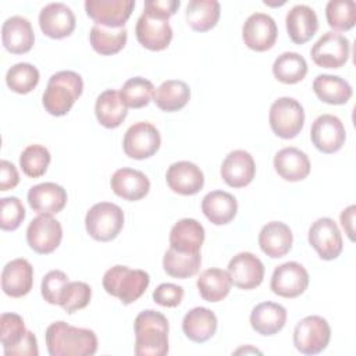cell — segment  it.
I'll use <instances>...</instances> for the list:
<instances>
[{
	"mask_svg": "<svg viewBox=\"0 0 356 356\" xmlns=\"http://www.w3.org/2000/svg\"><path fill=\"white\" fill-rule=\"evenodd\" d=\"M165 181L172 192L189 196L196 195L203 188L204 175L195 163L182 160L168 167Z\"/></svg>",
	"mask_w": 356,
	"mask_h": 356,
	"instance_id": "20",
	"label": "cell"
},
{
	"mask_svg": "<svg viewBox=\"0 0 356 356\" xmlns=\"http://www.w3.org/2000/svg\"><path fill=\"white\" fill-rule=\"evenodd\" d=\"M161 138L157 128L150 122H135L131 125L122 140V149L125 154L135 160L149 159L159 150Z\"/></svg>",
	"mask_w": 356,
	"mask_h": 356,
	"instance_id": "9",
	"label": "cell"
},
{
	"mask_svg": "<svg viewBox=\"0 0 356 356\" xmlns=\"http://www.w3.org/2000/svg\"><path fill=\"white\" fill-rule=\"evenodd\" d=\"M220 172L221 178L228 186L243 188L253 181L256 164L249 152L238 149L227 154L221 164Z\"/></svg>",
	"mask_w": 356,
	"mask_h": 356,
	"instance_id": "19",
	"label": "cell"
},
{
	"mask_svg": "<svg viewBox=\"0 0 356 356\" xmlns=\"http://www.w3.org/2000/svg\"><path fill=\"white\" fill-rule=\"evenodd\" d=\"M82 76L74 71H58L53 74L47 82L42 103L44 110L56 117L65 115L75 100L82 95Z\"/></svg>",
	"mask_w": 356,
	"mask_h": 356,
	"instance_id": "3",
	"label": "cell"
},
{
	"mask_svg": "<svg viewBox=\"0 0 356 356\" xmlns=\"http://www.w3.org/2000/svg\"><path fill=\"white\" fill-rule=\"evenodd\" d=\"M204 242V228L195 218L177 221L170 231V248L184 253H197Z\"/></svg>",
	"mask_w": 356,
	"mask_h": 356,
	"instance_id": "28",
	"label": "cell"
},
{
	"mask_svg": "<svg viewBox=\"0 0 356 356\" xmlns=\"http://www.w3.org/2000/svg\"><path fill=\"white\" fill-rule=\"evenodd\" d=\"M202 264L200 252L184 253L168 248L163 257L164 271L174 278H189L195 275Z\"/></svg>",
	"mask_w": 356,
	"mask_h": 356,
	"instance_id": "38",
	"label": "cell"
},
{
	"mask_svg": "<svg viewBox=\"0 0 356 356\" xmlns=\"http://www.w3.org/2000/svg\"><path fill=\"white\" fill-rule=\"evenodd\" d=\"M179 4H181L179 0H146L143 11L152 15L168 19L177 13V10L179 8Z\"/></svg>",
	"mask_w": 356,
	"mask_h": 356,
	"instance_id": "49",
	"label": "cell"
},
{
	"mask_svg": "<svg viewBox=\"0 0 356 356\" xmlns=\"http://www.w3.org/2000/svg\"><path fill=\"white\" fill-rule=\"evenodd\" d=\"M63 239V227L51 216L35 217L26 228V241L32 250L39 254L54 252Z\"/></svg>",
	"mask_w": 356,
	"mask_h": 356,
	"instance_id": "12",
	"label": "cell"
},
{
	"mask_svg": "<svg viewBox=\"0 0 356 356\" xmlns=\"http://www.w3.org/2000/svg\"><path fill=\"white\" fill-rule=\"evenodd\" d=\"M310 138L317 150L331 154L343 146L346 132L342 121L337 115L321 114L312 125Z\"/></svg>",
	"mask_w": 356,
	"mask_h": 356,
	"instance_id": "15",
	"label": "cell"
},
{
	"mask_svg": "<svg viewBox=\"0 0 356 356\" xmlns=\"http://www.w3.org/2000/svg\"><path fill=\"white\" fill-rule=\"evenodd\" d=\"M25 218L22 202L15 197L0 199V227L3 231H15Z\"/></svg>",
	"mask_w": 356,
	"mask_h": 356,
	"instance_id": "46",
	"label": "cell"
},
{
	"mask_svg": "<svg viewBox=\"0 0 356 356\" xmlns=\"http://www.w3.org/2000/svg\"><path fill=\"white\" fill-rule=\"evenodd\" d=\"M19 175L15 165L7 160L0 163V191H8L18 185Z\"/></svg>",
	"mask_w": 356,
	"mask_h": 356,
	"instance_id": "51",
	"label": "cell"
},
{
	"mask_svg": "<svg viewBox=\"0 0 356 356\" xmlns=\"http://www.w3.org/2000/svg\"><path fill=\"white\" fill-rule=\"evenodd\" d=\"M103 288L122 305H131L138 300L149 286L150 277L143 270H132L127 266H114L103 275Z\"/></svg>",
	"mask_w": 356,
	"mask_h": 356,
	"instance_id": "4",
	"label": "cell"
},
{
	"mask_svg": "<svg viewBox=\"0 0 356 356\" xmlns=\"http://www.w3.org/2000/svg\"><path fill=\"white\" fill-rule=\"evenodd\" d=\"M286 323V310L282 305L263 302L253 307L250 313L252 328L264 337H271L281 331Z\"/></svg>",
	"mask_w": 356,
	"mask_h": 356,
	"instance_id": "29",
	"label": "cell"
},
{
	"mask_svg": "<svg viewBox=\"0 0 356 356\" xmlns=\"http://www.w3.org/2000/svg\"><path fill=\"white\" fill-rule=\"evenodd\" d=\"M309 286V273L298 261H286L274 268L271 291L282 298L292 299L302 295Z\"/></svg>",
	"mask_w": 356,
	"mask_h": 356,
	"instance_id": "11",
	"label": "cell"
},
{
	"mask_svg": "<svg viewBox=\"0 0 356 356\" xmlns=\"http://www.w3.org/2000/svg\"><path fill=\"white\" fill-rule=\"evenodd\" d=\"M46 346L50 356H92L97 350V338L92 330L56 321L46 330Z\"/></svg>",
	"mask_w": 356,
	"mask_h": 356,
	"instance_id": "1",
	"label": "cell"
},
{
	"mask_svg": "<svg viewBox=\"0 0 356 356\" xmlns=\"http://www.w3.org/2000/svg\"><path fill=\"white\" fill-rule=\"evenodd\" d=\"M196 285L200 296L204 300L214 303L222 300L229 293L232 281L228 271L221 268H207L199 275Z\"/></svg>",
	"mask_w": 356,
	"mask_h": 356,
	"instance_id": "35",
	"label": "cell"
},
{
	"mask_svg": "<svg viewBox=\"0 0 356 356\" xmlns=\"http://www.w3.org/2000/svg\"><path fill=\"white\" fill-rule=\"evenodd\" d=\"M154 93L153 83L142 76L129 78L121 88V99L127 107L142 108L149 104Z\"/></svg>",
	"mask_w": 356,
	"mask_h": 356,
	"instance_id": "42",
	"label": "cell"
},
{
	"mask_svg": "<svg viewBox=\"0 0 356 356\" xmlns=\"http://www.w3.org/2000/svg\"><path fill=\"white\" fill-rule=\"evenodd\" d=\"M70 282L67 274L61 270L49 271L42 280V296L50 305H58L61 300L63 291Z\"/></svg>",
	"mask_w": 356,
	"mask_h": 356,
	"instance_id": "47",
	"label": "cell"
},
{
	"mask_svg": "<svg viewBox=\"0 0 356 356\" xmlns=\"http://www.w3.org/2000/svg\"><path fill=\"white\" fill-rule=\"evenodd\" d=\"M113 192L129 202H136L145 197L150 189L149 178L139 170L118 168L110 181Z\"/></svg>",
	"mask_w": 356,
	"mask_h": 356,
	"instance_id": "25",
	"label": "cell"
},
{
	"mask_svg": "<svg viewBox=\"0 0 356 356\" xmlns=\"http://www.w3.org/2000/svg\"><path fill=\"white\" fill-rule=\"evenodd\" d=\"M33 267L22 257L8 261L1 271V289L11 298H22L32 289Z\"/></svg>",
	"mask_w": 356,
	"mask_h": 356,
	"instance_id": "22",
	"label": "cell"
},
{
	"mask_svg": "<svg viewBox=\"0 0 356 356\" xmlns=\"http://www.w3.org/2000/svg\"><path fill=\"white\" fill-rule=\"evenodd\" d=\"M39 71L29 63H17L6 74L7 86L19 95L29 93L39 82Z\"/></svg>",
	"mask_w": 356,
	"mask_h": 356,
	"instance_id": "41",
	"label": "cell"
},
{
	"mask_svg": "<svg viewBox=\"0 0 356 356\" xmlns=\"http://www.w3.org/2000/svg\"><path fill=\"white\" fill-rule=\"evenodd\" d=\"M28 203L40 216H54L67 204V192L58 184L42 182L29 189Z\"/></svg>",
	"mask_w": 356,
	"mask_h": 356,
	"instance_id": "21",
	"label": "cell"
},
{
	"mask_svg": "<svg viewBox=\"0 0 356 356\" xmlns=\"http://www.w3.org/2000/svg\"><path fill=\"white\" fill-rule=\"evenodd\" d=\"M88 234L99 242H110L118 236L124 227V211L110 202L93 204L85 216Z\"/></svg>",
	"mask_w": 356,
	"mask_h": 356,
	"instance_id": "5",
	"label": "cell"
},
{
	"mask_svg": "<svg viewBox=\"0 0 356 356\" xmlns=\"http://www.w3.org/2000/svg\"><path fill=\"white\" fill-rule=\"evenodd\" d=\"M135 353L164 356L168 353V321L160 312L147 309L135 318Z\"/></svg>",
	"mask_w": 356,
	"mask_h": 356,
	"instance_id": "2",
	"label": "cell"
},
{
	"mask_svg": "<svg viewBox=\"0 0 356 356\" xmlns=\"http://www.w3.org/2000/svg\"><path fill=\"white\" fill-rule=\"evenodd\" d=\"M202 211L214 225H225L236 216L238 202L225 191H211L202 200Z\"/></svg>",
	"mask_w": 356,
	"mask_h": 356,
	"instance_id": "31",
	"label": "cell"
},
{
	"mask_svg": "<svg viewBox=\"0 0 356 356\" xmlns=\"http://www.w3.org/2000/svg\"><path fill=\"white\" fill-rule=\"evenodd\" d=\"M185 18L193 31H210L218 22L220 3L217 0H191L185 10Z\"/></svg>",
	"mask_w": 356,
	"mask_h": 356,
	"instance_id": "36",
	"label": "cell"
},
{
	"mask_svg": "<svg viewBox=\"0 0 356 356\" xmlns=\"http://www.w3.org/2000/svg\"><path fill=\"white\" fill-rule=\"evenodd\" d=\"M50 152L42 145L26 146L19 156V165L25 175L31 178L42 177L50 164Z\"/></svg>",
	"mask_w": 356,
	"mask_h": 356,
	"instance_id": "43",
	"label": "cell"
},
{
	"mask_svg": "<svg viewBox=\"0 0 356 356\" xmlns=\"http://www.w3.org/2000/svg\"><path fill=\"white\" fill-rule=\"evenodd\" d=\"M182 299L184 288L177 284L164 282L153 291V300L163 307H177Z\"/></svg>",
	"mask_w": 356,
	"mask_h": 356,
	"instance_id": "48",
	"label": "cell"
},
{
	"mask_svg": "<svg viewBox=\"0 0 356 356\" xmlns=\"http://www.w3.org/2000/svg\"><path fill=\"white\" fill-rule=\"evenodd\" d=\"M75 15L64 3H49L39 13V26L51 39L70 36L75 29Z\"/></svg>",
	"mask_w": 356,
	"mask_h": 356,
	"instance_id": "17",
	"label": "cell"
},
{
	"mask_svg": "<svg viewBox=\"0 0 356 356\" xmlns=\"http://www.w3.org/2000/svg\"><path fill=\"white\" fill-rule=\"evenodd\" d=\"M285 25L289 39L296 44H303L317 32L318 18L312 7L296 4L286 13Z\"/></svg>",
	"mask_w": 356,
	"mask_h": 356,
	"instance_id": "24",
	"label": "cell"
},
{
	"mask_svg": "<svg viewBox=\"0 0 356 356\" xmlns=\"http://www.w3.org/2000/svg\"><path fill=\"white\" fill-rule=\"evenodd\" d=\"M128 39L125 28H107L95 24L89 33L93 50L102 56H111L124 49Z\"/></svg>",
	"mask_w": 356,
	"mask_h": 356,
	"instance_id": "37",
	"label": "cell"
},
{
	"mask_svg": "<svg viewBox=\"0 0 356 356\" xmlns=\"http://www.w3.org/2000/svg\"><path fill=\"white\" fill-rule=\"evenodd\" d=\"M182 331L191 341L203 343L216 334L217 317L207 307H193L184 316Z\"/></svg>",
	"mask_w": 356,
	"mask_h": 356,
	"instance_id": "30",
	"label": "cell"
},
{
	"mask_svg": "<svg viewBox=\"0 0 356 356\" xmlns=\"http://www.w3.org/2000/svg\"><path fill=\"white\" fill-rule=\"evenodd\" d=\"M274 168L282 179L298 182L310 174V160L305 152L289 146L275 153Z\"/></svg>",
	"mask_w": 356,
	"mask_h": 356,
	"instance_id": "27",
	"label": "cell"
},
{
	"mask_svg": "<svg viewBox=\"0 0 356 356\" xmlns=\"http://www.w3.org/2000/svg\"><path fill=\"white\" fill-rule=\"evenodd\" d=\"M331 339V328L321 316H307L302 318L293 330V345L303 355H317L323 352Z\"/></svg>",
	"mask_w": 356,
	"mask_h": 356,
	"instance_id": "7",
	"label": "cell"
},
{
	"mask_svg": "<svg viewBox=\"0 0 356 356\" xmlns=\"http://www.w3.org/2000/svg\"><path fill=\"white\" fill-rule=\"evenodd\" d=\"M24 320L17 313H3L0 317V341L4 352L17 346L25 337Z\"/></svg>",
	"mask_w": 356,
	"mask_h": 356,
	"instance_id": "45",
	"label": "cell"
},
{
	"mask_svg": "<svg viewBox=\"0 0 356 356\" xmlns=\"http://www.w3.org/2000/svg\"><path fill=\"white\" fill-rule=\"evenodd\" d=\"M349 54V39L334 31L325 32L310 50L314 64L323 68H341L348 61Z\"/></svg>",
	"mask_w": 356,
	"mask_h": 356,
	"instance_id": "8",
	"label": "cell"
},
{
	"mask_svg": "<svg viewBox=\"0 0 356 356\" xmlns=\"http://www.w3.org/2000/svg\"><path fill=\"white\" fill-rule=\"evenodd\" d=\"M293 242L291 228L281 221H270L259 232V246L271 259L285 256Z\"/></svg>",
	"mask_w": 356,
	"mask_h": 356,
	"instance_id": "26",
	"label": "cell"
},
{
	"mask_svg": "<svg viewBox=\"0 0 356 356\" xmlns=\"http://www.w3.org/2000/svg\"><path fill=\"white\" fill-rule=\"evenodd\" d=\"M325 18L334 31H349L356 24V3L353 0H330Z\"/></svg>",
	"mask_w": 356,
	"mask_h": 356,
	"instance_id": "40",
	"label": "cell"
},
{
	"mask_svg": "<svg viewBox=\"0 0 356 356\" xmlns=\"http://www.w3.org/2000/svg\"><path fill=\"white\" fill-rule=\"evenodd\" d=\"M268 121L273 132L282 139L295 138L303 128L305 111L293 97H278L270 107Z\"/></svg>",
	"mask_w": 356,
	"mask_h": 356,
	"instance_id": "6",
	"label": "cell"
},
{
	"mask_svg": "<svg viewBox=\"0 0 356 356\" xmlns=\"http://www.w3.org/2000/svg\"><path fill=\"white\" fill-rule=\"evenodd\" d=\"M1 40L6 50L13 54L28 53L35 43V33L28 18L13 15L3 22Z\"/></svg>",
	"mask_w": 356,
	"mask_h": 356,
	"instance_id": "23",
	"label": "cell"
},
{
	"mask_svg": "<svg viewBox=\"0 0 356 356\" xmlns=\"http://www.w3.org/2000/svg\"><path fill=\"white\" fill-rule=\"evenodd\" d=\"M307 239L323 260L337 259L343 249L341 231L330 217L317 218L309 228Z\"/></svg>",
	"mask_w": 356,
	"mask_h": 356,
	"instance_id": "10",
	"label": "cell"
},
{
	"mask_svg": "<svg viewBox=\"0 0 356 356\" xmlns=\"http://www.w3.org/2000/svg\"><path fill=\"white\" fill-rule=\"evenodd\" d=\"M228 274L235 286L253 289L259 286L264 278V264L253 253L241 252L229 260Z\"/></svg>",
	"mask_w": 356,
	"mask_h": 356,
	"instance_id": "18",
	"label": "cell"
},
{
	"mask_svg": "<svg viewBox=\"0 0 356 356\" xmlns=\"http://www.w3.org/2000/svg\"><path fill=\"white\" fill-rule=\"evenodd\" d=\"M313 90L316 96L328 104H345L352 97V86L341 76L320 74L313 81Z\"/></svg>",
	"mask_w": 356,
	"mask_h": 356,
	"instance_id": "33",
	"label": "cell"
},
{
	"mask_svg": "<svg viewBox=\"0 0 356 356\" xmlns=\"http://www.w3.org/2000/svg\"><path fill=\"white\" fill-rule=\"evenodd\" d=\"M92 289L86 282L82 281H70L61 295L60 306L65 313L72 314L76 310L86 307L90 302Z\"/></svg>",
	"mask_w": 356,
	"mask_h": 356,
	"instance_id": "44",
	"label": "cell"
},
{
	"mask_svg": "<svg viewBox=\"0 0 356 356\" xmlns=\"http://www.w3.org/2000/svg\"><path fill=\"white\" fill-rule=\"evenodd\" d=\"M355 211H356V206L350 204L349 207L343 209L341 213V224L350 241H355Z\"/></svg>",
	"mask_w": 356,
	"mask_h": 356,
	"instance_id": "52",
	"label": "cell"
},
{
	"mask_svg": "<svg viewBox=\"0 0 356 356\" xmlns=\"http://www.w3.org/2000/svg\"><path fill=\"white\" fill-rule=\"evenodd\" d=\"M135 7L134 0H86V14L102 26L124 28Z\"/></svg>",
	"mask_w": 356,
	"mask_h": 356,
	"instance_id": "14",
	"label": "cell"
},
{
	"mask_svg": "<svg viewBox=\"0 0 356 356\" xmlns=\"http://www.w3.org/2000/svg\"><path fill=\"white\" fill-rule=\"evenodd\" d=\"M4 355L6 356H38L39 349H38V341L35 334L28 330L24 339L17 346L6 350Z\"/></svg>",
	"mask_w": 356,
	"mask_h": 356,
	"instance_id": "50",
	"label": "cell"
},
{
	"mask_svg": "<svg viewBox=\"0 0 356 356\" xmlns=\"http://www.w3.org/2000/svg\"><path fill=\"white\" fill-rule=\"evenodd\" d=\"M273 74L282 83H298L307 74V63L299 53L285 51L275 58L273 64Z\"/></svg>",
	"mask_w": 356,
	"mask_h": 356,
	"instance_id": "39",
	"label": "cell"
},
{
	"mask_svg": "<svg viewBox=\"0 0 356 356\" xmlns=\"http://www.w3.org/2000/svg\"><path fill=\"white\" fill-rule=\"evenodd\" d=\"M278 36L277 24L273 17L264 13L250 14L242 26L245 44L254 51H266L275 44Z\"/></svg>",
	"mask_w": 356,
	"mask_h": 356,
	"instance_id": "13",
	"label": "cell"
},
{
	"mask_svg": "<svg viewBox=\"0 0 356 356\" xmlns=\"http://www.w3.org/2000/svg\"><path fill=\"white\" fill-rule=\"evenodd\" d=\"M135 33L138 42L153 51L164 50L172 39V29L168 19L152 15L146 11L138 18Z\"/></svg>",
	"mask_w": 356,
	"mask_h": 356,
	"instance_id": "16",
	"label": "cell"
},
{
	"mask_svg": "<svg viewBox=\"0 0 356 356\" xmlns=\"http://www.w3.org/2000/svg\"><path fill=\"white\" fill-rule=\"evenodd\" d=\"M191 89L186 82L179 79L164 81L153 93V102L163 111H178L186 106Z\"/></svg>",
	"mask_w": 356,
	"mask_h": 356,
	"instance_id": "34",
	"label": "cell"
},
{
	"mask_svg": "<svg viewBox=\"0 0 356 356\" xmlns=\"http://www.w3.org/2000/svg\"><path fill=\"white\" fill-rule=\"evenodd\" d=\"M95 114L97 121L106 128H117L125 120L128 110L121 95L114 89L102 92L95 103Z\"/></svg>",
	"mask_w": 356,
	"mask_h": 356,
	"instance_id": "32",
	"label": "cell"
}]
</instances>
